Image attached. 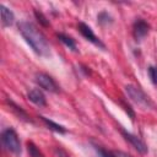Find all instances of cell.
I'll return each mask as SVG.
<instances>
[{
	"mask_svg": "<svg viewBox=\"0 0 157 157\" xmlns=\"http://www.w3.org/2000/svg\"><path fill=\"white\" fill-rule=\"evenodd\" d=\"M148 75H150L152 83L157 85V66H150L148 67Z\"/></svg>",
	"mask_w": 157,
	"mask_h": 157,
	"instance_id": "cell-16",
	"label": "cell"
},
{
	"mask_svg": "<svg viewBox=\"0 0 157 157\" xmlns=\"http://www.w3.org/2000/svg\"><path fill=\"white\" fill-rule=\"evenodd\" d=\"M148 29H150V26L147 25V22L144 21V20H141V18L136 20L134 22V25H132V34H134V37H135L136 40L144 39L147 36Z\"/></svg>",
	"mask_w": 157,
	"mask_h": 157,
	"instance_id": "cell-7",
	"label": "cell"
},
{
	"mask_svg": "<svg viewBox=\"0 0 157 157\" xmlns=\"http://www.w3.org/2000/svg\"><path fill=\"white\" fill-rule=\"evenodd\" d=\"M96 151H97L99 157H115L113 153H110V152H108V151H105V150H103L102 147H98V146H96Z\"/></svg>",
	"mask_w": 157,
	"mask_h": 157,
	"instance_id": "cell-17",
	"label": "cell"
},
{
	"mask_svg": "<svg viewBox=\"0 0 157 157\" xmlns=\"http://www.w3.org/2000/svg\"><path fill=\"white\" fill-rule=\"evenodd\" d=\"M0 11H1V25H2V27H10L15 21L13 12L2 4L0 5Z\"/></svg>",
	"mask_w": 157,
	"mask_h": 157,
	"instance_id": "cell-9",
	"label": "cell"
},
{
	"mask_svg": "<svg viewBox=\"0 0 157 157\" xmlns=\"http://www.w3.org/2000/svg\"><path fill=\"white\" fill-rule=\"evenodd\" d=\"M1 142L7 151L15 155L21 153V142L18 139V135L12 128H7L1 132Z\"/></svg>",
	"mask_w": 157,
	"mask_h": 157,
	"instance_id": "cell-2",
	"label": "cell"
},
{
	"mask_svg": "<svg viewBox=\"0 0 157 157\" xmlns=\"http://www.w3.org/2000/svg\"><path fill=\"white\" fill-rule=\"evenodd\" d=\"M27 148H28V152H29V156H31V157H43L42 153H40L39 150L34 146L33 142H27Z\"/></svg>",
	"mask_w": 157,
	"mask_h": 157,
	"instance_id": "cell-14",
	"label": "cell"
},
{
	"mask_svg": "<svg viewBox=\"0 0 157 157\" xmlns=\"http://www.w3.org/2000/svg\"><path fill=\"white\" fill-rule=\"evenodd\" d=\"M34 16H36V17H37V20L39 21V23H42L43 26H49V21L47 20V17H45L40 11L36 10V11H34Z\"/></svg>",
	"mask_w": 157,
	"mask_h": 157,
	"instance_id": "cell-15",
	"label": "cell"
},
{
	"mask_svg": "<svg viewBox=\"0 0 157 157\" xmlns=\"http://www.w3.org/2000/svg\"><path fill=\"white\" fill-rule=\"evenodd\" d=\"M120 132H121V135L124 136V139H125L126 141H129V142H130V145H131L136 151H139V152H140V153H142V155L147 153L148 148H147L146 144H145L140 137L135 136L134 134H131V132H129V131H126V130H124V129H121V130H120Z\"/></svg>",
	"mask_w": 157,
	"mask_h": 157,
	"instance_id": "cell-5",
	"label": "cell"
},
{
	"mask_svg": "<svg viewBox=\"0 0 157 157\" xmlns=\"http://www.w3.org/2000/svg\"><path fill=\"white\" fill-rule=\"evenodd\" d=\"M58 38H59V40H60L63 44H65L69 49H71V50H74V52H76V50H77V48H76V43H75V39H72L70 36L64 34V33H58Z\"/></svg>",
	"mask_w": 157,
	"mask_h": 157,
	"instance_id": "cell-11",
	"label": "cell"
},
{
	"mask_svg": "<svg viewBox=\"0 0 157 157\" xmlns=\"http://www.w3.org/2000/svg\"><path fill=\"white\" fill-rule=\"evenodd\" d=\"M18 31L36 54L40 56L50 55V48L44 34L32 22H28V21L18 22Z\"/></svg>",
	"mask_w": 157,
	"mask_h": 157,
	"instance_id": "cell-1",
	"label": "cell"
},
{
	"mask_svg": "<svg viewBox=\"0 0 157 157\" xmlns=\"http://www.w3.org/2000/svg\"><path fill=\"white\" fill-rule=\"evenodd\" d=\"M125 92L126 94L130 97V99L132 102H135L136 104L141 105V107H151V101L148 98V96L139 87L134 86V85H126L125 86Z\"/></svg>",
	"mask_w": 157,
	"mask_h": 157,
	"instance_id": "cell-3",
	"label": "cell"
},
{
	"mask_svg": "<svg viewBox=\"0 0 157 157\" xmlns=\"http://www.w3.org/2000/svg\"><path fill=\"white\" fill-rule=\"evenodd\" d=\"M27 97H28V99H29L32 103H34V104L38 105V107H44V105L47 104L45 96H44V93H43L39 88H32V90L28 92Z\"/></svg>",
	"mask_w": 157,
	"mask_h": 157,
	"instance_id": "cell-8",
	"label": "cell"
},
{
	"mask_svg": "<svg viewBox=\"0 0 157 157\" xmlns=\"http://www.w3.org/2000/svg\"><path fill=\"white\" fill-rule=\"evenodd\" d=\"M78 31H80V33L88 40V42H91L92 44H94V45H97V47H99V48H102V49H104L105 47H104V44L102 43V40L93 33V31H92V28L88 26V25H86L85 22H78Z\"/></svg>",
	"mask_w": 157,
	"mask_h": 157,
	"instance_id": "cell-6",
	"label": "cell"
},
{
	"mask_svg": "<svg viewBox=\"0 0 157 157\" xmlns=\"http://www.w3.org/2000/svg\"><path fill=\"white\" fill-rule=\"evenodd\" d=\"M113 155H114L115 157H132V156H130L129 153L123 152V151H114V152H113Z\"/></svg>",
	"mask_w": 157,
	"mask_h": 157,
	"instance_id": "cell-18",
	"label": "cell"
},
{
	"mask_svg": "<svg viewBox=\"0 0 157 157\" xmlns=\"http://www.w3.org/2000/svg\"><path fill=\"white\" fill-rule=\"evenodd\" d=\"M9 102V104H10V107H12V110L17 114V117L18 118H21V119H23V120H26V121H32L31 119H29V117L27 115V113L21 108V107H18L16 103H13L12 101H7Z\"/></svg>",
	"mask_w": 157,
	"mask_h": 157,
	"instance_id": "cell-12",
	"label": "cell"
},
{
	"mask_svg": "<svg viewBox=\"0 0 157 157\" xmlns=\"http://www.w3.org/2000/svg\"><path fill=\"white\" fill-rule=\"evenodd\" d=\"M36 82L39 85V87H42L45 91H49V92H53V93H58L60 91L58 83L48 74H44V72L37 74L36 75Z\"/></svg>",
	"mask_w": 157,
	"mask_h": 157,
	"instance_id": "cell-4",
	"label": "cell"
},
{
	"mask_svg": "<svg viewBox=\"0 0 157 157\" xmlns=\"http://www.w3.org/2000/svg\"><path fill=\"white\" fill-rule=\"evenodd\" d=\"M98 22L102 23V25H108V23H112L113 22V18L110 17V15L105 11H102L99 15H98Z\"/></svg>",
	"mask_w": 157,
	"mask_h": 157,
	"instance_id": "cell-13",
	"label": "cell"
},
{
	"mask_svg": "<svg viewBox=\"0 0 157 157\" xmlns=\"http://www.w3.org/2000/svg\"><path fill=\"white\" fill-rule=\"evenodd\" d=\"M39 118L43 120V123H44L50 130H53V131H55V132H59V134H65V132H67V130H66L65 126H63V125H60V124H56L55 121H53V120H50V119H48V118H45V117H39Z\"/></svg>",
	"mask_w": 157,
	"mask_h": 157,
	"instance_id": "cell-10",
	"label": "cell"
}]
</instances>
